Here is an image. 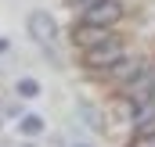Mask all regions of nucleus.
Here are the masks:
<instances>
[{
    "label": "nucleus",
    "instance_id": "obj_1",
    "mask_svg": "<svg viewBox=\"0 0 155 147\" xmlns=\"http://www.w3.org/2000/svg\"><path fill=\"white\" fill-rule=\"evenodd\" d=\"M123 54H126V43L119 36H108V39H101V43H94V47L83 50V65L90 72H108Z\"/></svg>",
    "mask_w": 155,
    "mask_h": 147
},
{
    "label": "nucleus",
    "instance_id": "obj_7",
    "mask_svg": "<svg viewBox=\"0 0 155 147\" xmlns=\"http://www.w3.org/2000/svg\"><path fill=\"white\" fill-rule=\"evenodd\" d=\"M15 90H18V97H29V101L40 97V83H36V79H29V75H25V79H18V86H15Z\"/></svg>",
    "mask_w": 155,
    "mask_h": 147
},
{
    "label": "nucleus",
    "instance_id": "obj_6",
    "mask_svg": "<svg viewBox=\"0 0 155 147\" xmlns=\"http://www.w3.org/2000/svg\"><path fill=\"white\" fill-rule=\"evenodd\" d=\"M18 129H22L25 136H36V133H43V118H40L36 111H25V118L18 122Z\"/></svg>",
    "mask_w": 155,
    "mask_h": 147
},
{
    "label": "nucleus",
    "instance_id": "obj_9",
    "mask_svg": "<svg viewBox=\"0 0 155 147\" xmlns=\"http://www.w3.org/2000/svg\"><path fill=\"white\" fill-rule=\"evenodd\" d=\"M144 101H148V104H152V108H155V86H152V90H148V93H144Z\"/></svg>",
    "mask_w": 155,
    "mask_h": 147
},
{
    "label": "nucleus",
    "instance_id": "obj_4",
    "mask_svg": "<svg viewBox=\"0 0 155 147\" xmlns=\"http://www.w3.org/2000/svg\"><path fill=\"white\" fill-rule=\"evenodd\" d=\"M112 36V29H105V25H90V22H79L76 29H72V43L76 47H94V43H101V39Z\"/></svg>",
    "mask_w": 155,
    "mask_h": 147
},
{
    "label": "nucleus",
    "instance_id": "obj_8",
    "mask_svg": "<svg viewBox=\"0 0 155 147\" xmlns=\"http://www.w3.org/2000/svg\"><path fill=\"white\" fill-rule=\"evenodd\" d=\"M126 147H155V133H152V136H134Z\"/></svg>",
    "mask_w": 155,
    "mask_h": 147
},
{
    "label": "nucleus",
    "instance_id": "obj_11",
    "mask_svg": "<svg viewBox=\"0 0 155 147\" xmlns=\"http://www.w3.org/2000/svg\"><path fill=\"white\" fill-rule=\"evenodd\" d=\"M4 50H7V43H4V39H0V54H4Z\"/></svg>",
    "mask_w": 155,
    "mask_h": 147
},
{
    "label": "nucleus",
    "instance_id": "obj_10",
    "mask_svg": "<svg viewBox=\"0 0 155 147\" xmlns=\"http://www.w3.org/2000/svg\"><path fill=\"white\" fill-rule=\"evenodd\" d=\"M72 4H79V7H87V4H94V0H72Z\"/></svg>",
    "mask_w": 155,
    "mask_h": 147
},
{
    "label": "nucleus",
    "instance_id": "obj_2",
    "mask_svg": "<svg viewBox=\"0 0 155 147\" xmlns=\"http://www.w3.org/2000/svg\"><path fill=\"white\" fill-rule=\"evenodd\" d=\"M119 18H123V4H119V0H94V4L83 7V22H90V25L112 29Z\"/></svg>",
    "mask_w": 155,
    "mask_h": 147
},
{
    "label": "nucleus",
    "instance_id": "obj_3",
    "mask_svg": "<svg viewBox=\"0 0 155 147\" xmlns=\"http://www.w3.org/2000/svg\"><path fill=\"white\" fill-rule=\"evenodd\" d=\"M29 36L36 39V43H51V39L58 36L54 18H51L47 11H33V14H29Z\"/></svg>",
    "mask_w": 155,
    "mask_h": 147
},
{
    "label": "nucleus",
    "instance_id": "obj_5",
    "mask_svg": "<svg viewBox=\"0 0 155 147\" xmlns=\"http://www.w3.org/2000/svg\"><path fill=\"white\" fill-rule=\"evenodd\" d=\"M141 72H144V61H141V58H130V54H123L116 65L108 68V75H112V79H119V83H134Z\"/></svg>",
    "mask_w": 155,
    "mask_h": 147
}]
</instances>
